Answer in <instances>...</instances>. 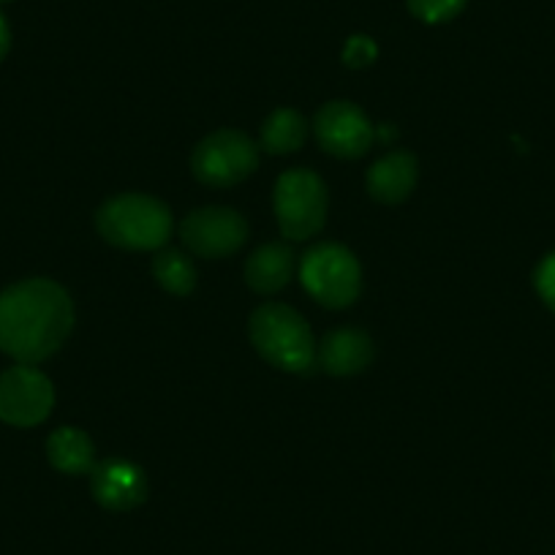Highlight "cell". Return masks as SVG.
Returning a JSON list of instances; mask_svg holds the SVG:
<instances>
[{
  "instance_id": "5",
  "label": "cell",
  "mask_w": 555,
  "mask_h": 555,
  "mask_svg": "<svg viewBox=\"0 0 555 555\" xmlns=\"http://www.w3.org/2000/svg\"><path fill=\"white\" fill-rule=\"evenodd\" d=\"M272 207L281 232L289 240H308L324 227L327 189L311 169H289L278 178Z\"/></svg>"
},
{
  "instance_id": "3",
  "label": "cell",
  "mask_w": 555,
  "mask_h": 555,
  "mask_svg": "<svg viewBox=\"0 0 555 555\" xmlns=\"http://www.w3.org/2000/svg\"><path fill=\"white\" fill-rule=\"evenodd\" d=\"M95 229L115 248L158 250L172 234V212L147 194H120L99 207Z\"/></svg>"
},
{
  "instance_id": "1",
  "label": "cell",
  "mask_w": 555,
  "mask_h": 555,
  "mask_svg": "<svg viewBox=\"0 0 555 555\" xmlns=\"http://www.w3.org/2000/svg\"><path fill=\"white\" fill-rule=\"evenodd\" d=\"M72 327V297L50 278H28L0 292V351L20 365L55 354Z\"/></svg>"
},
{
  "instance_id": "16",
  "label": "cell",
  "mask_w": 555,
  "mask_h": 555,
  "mask_svg": "<svg viewBox=\"0 0 555 555\" xmlns=\"http://www.w3.org/2000/svg\"><path fill=\"white\" fill-rule=\"evenodd\" d=\"M153 275H156L162 289L169 292V295L183 297L196 286L194 264H191L189 256L178 248L158 250L156 259H153Z\"/></svg>"
},
{
  "instance_id": "10",
  "label": "cell",
  "mask_w": 555,
  "mask_h": 555,
  "mask_svg": "<svg viewBox=\"0 0 555 555\" xmlns=\"http://www.w3.org/2000/svg\"><path fill=\"white\" fill-rule=\"evenodd\" d=\"M90 490L104 509L128 512L147 499V477L137 463L106 457L90 472Z\"/></svg>"
},
{
  "instance_id": "4",
  "label": "cell",
  "mask_w": 555,
  "mask_h": 555,
  "mask_svg": "<svg viewBox=\"0 0 555 555\" xmlns=\"http://www.w3.org/2000/svg\"><path fill=\"white\" fill-rule=\"evenodd\" d=\"M300 281L324 308H346L360 297L362 270L357 256L338 243H322L300 261Z\"/></svg>"
},
{
  "instance_id": "11",
  "label": "cell",
  "mask_w": 555,
  "mask_h": 555,
  "mask_svg": "<svg viewBox=\"0 0 555 555\" xmlns=\"http://www.w3.org/2000/svg\"><path fill=\"white\" fill-rule=\"evenodd\" d=\"M317 362L330 376H354L373 362V344L362 330H333L317 346Z\"/></svg>"
},
{
  "instance_id": "2",
  "label": "cell",
  "mask_w": 555,
  "mask_h": 555,
  "mask_svg": "<svg viewBox=\"0 0 555 555\" xmlns=\"http://www.w3.org/2000/svg\"><path fill=\"white\" fill-rule=\"evenodd\" d=\"M248 333L254 349L278 371L308 373L317 365V340L311 327L284 302H264L256 308Z\"/></svg>"
},
{
  "instance_id": "12",
  "label": "cell",
  "mask_w": 555,
  "mask_h": 555,
  "mask_svg": "<svg viewBox=\"0 0 555 555\" xmlns=\"http://www.w3.org/2000/svg\"><path fill=\"white\" fill-rule=\"evenodd\" d=\"M416 175H420L416 158L405 151H395L373 164L371 172H367V191L382 205H398L411 196Z\"/></svg>"
},
{
  "instance_id": "20",
  "label": "cell",
  "mask_w": 555,
  "mask_h": 555,
  "mask_svg": "<svg viewBox=\"0 0 555 555\" xmlns=\"http://www.w3.org/2000/svg\"><path fill=\"white\" fill-rule=\"evenodd\" d=\"M9 47H12V30H9L7 17L0 12V61L9 55Z\"/></svg>"
},
{
  "instance_id": "21",
  "label": "cell",
  "mask_w": 555,
  "mask_h": 555,
  "mask_svg": "<svg viewBox=\"0 0 555 555\" xmlns=\"http://www.w3.org/2000/svg\"><path fill=\"white\" fill-rule=\"evenodd\" d=\"M0 3H9V0H0Z\"/></svg>"
},
{
  "instance_id": "8",
  "label": "cell",
  "mask_w": 555,
  "mask_h": 555,
  "mask_svg": "<svg viewBox=\"0 0 555 555\" xmlns=\"http://www.w3.org/2000/svg\"><path fill=\"white\" fill-rule=\"evenodd\" d=\"M180 240L191 254L202 259H223L243 248L248 240V223L229 207H199L183 218Z\"/></svg>"
},
{
  "instance_id": "18",
  "label": "cell",
  "mask_w": 555,
  "mask_h": 555,
  "mask_svg": "<svg viewBox=\"0 0 555 555\" xmlns=\"http://www.w3.org/2000/svg\"><path fill=\"white\" fill-rule=\"evenodd\" d=\"M533 286H537L544 306L555 313V250H550L533 270Z\"/></svg>"
},
{
  "instance_id": "15",
  "label": "cell",
  "mask_w": 555,
  "mask_h": 555,
  "mask_svg": "<svg viewBox=\"0 0 555 555\" xmlns=\"http://www.w3.org/2000/svg\"><path fill=\"white\" fill-rule=\"evenodd\" d=\"M308 133V122L295 109H275L261 126V147L272 156H286L302 147Z\"/></svg>"
},
{
  "instance_id": "9",
  "label": "cell",
  "mask_w": 555,
  "mask_h": 555,
  "mask_svg": "<svg viewBox=\"0 0 555 555\" xmlns=\"http://www.w3.org/2000/svg\"><path fill=\"white\" fill-rule=\"evenodd\" d=\"M319 145L335 158H360L371 151L376 128L365 112L351 101H330L317 112L313 120Z\"/></svg>"
},
{
  "instance_id": "7",
  "label": "cell",
  "mask_w": 555,
  "mask_h": 555,
  "mask_svg": "<svg viewBox=\"0 0 555 555\" xmlns=\"http://www.w3.org/2000/svg\"><path fill=\"white\" fill-rule=\"evenodd\" d=\"M55 405V387L34 365H14L0 373V420L14 428L44 423Z\"/></svg>"
},
{
  "instance_id": "6",
  "label": "cell",
  "mask_w": 555,
  "mask_h": 555,
  "mask_svg": "<svg viewBox=\"0 0 555 555\" xmlns=\"http://www.w3.org/2000/svg\"><path fill=\"white\" fill-rule=\"evenodd\" d=\"M259 164V151L254 139L245 137L243 131H223L210 133L194 147L191 156V172L199 183L212 185V189H227V185L240 183L248 178Z\"/></svg>"
},
{
  "instance_id": "17",
  "label": "cell",
  "mask_w": 555,
  "mask_h": 555,
  "mask_svg": "<svg viewBox=\"0 0 555 555\" xmlns=\"http://www.w3.org/2000/svg\"><path fill=\"white\" fill-rule=\"evenodd\" d=\"M416 20H423L428 25L450 23L452 17L463 12L466 0H405Z\"/></svg>"
},
{
  "instance_id": "13",
  "label": "cell",
  "mask_w": 555,
  "mask_h": 555,
  "mask_svg": "<svg viewBox=\"0 0 555 555\" xmlns=\"http://www.w3.org/2000/svg\"><path fill=\"white\" fill-rule=\"evenodd\" d=\"M295 250L284 243H267L256 248L245 261V284L259 295L284 289L295 275Z\"/></svg>"
},
{
  "instance_id": "14",
  "label": "cell",
  "mask_w": 555,
  "mask_h": 555,
  "mask_svg": "<svg viewBox=\"0 0 555 555\" xmlns=\"http://www.w3.org/2000/svg\"><path fill=\"white\" fill-rule=\"evenodd\" d=\"M47 457L52 468L68 477L90 474L95 466V447L90 436L79 428H57L47 439Z\"/></svg>"
},
{
  "instance_id": "19",
  "label": "cell",
  "mask_w": 555,
  "mask_h": 555,
  "mask_svg": "<svg viewBox=\"0 0 555 555\" xmlns=\"http://www.w3.org/2000/svg\"><path fill=\"white\" fill-rule=\"evenodd\" d=\"M376 44L367 36H351L344 47V63L351 68H365L376 61Z\"/></svg>"
}]
</instances>
